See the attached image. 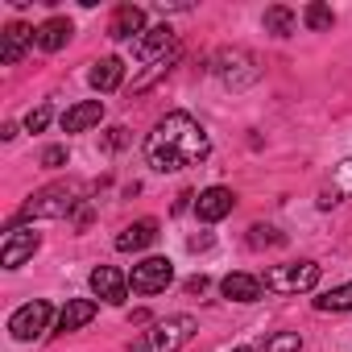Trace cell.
I'll return each mask as SVG.
<instances>
[{"label": "cell", "mask_w": 352, "mask_h": 352, "mask_svg": "<svg viewBox=\"0 0 352 352\" xmlns=\"http://www.w3.org/2000/svg\"><path fill=\"white\" fill-rule=\"evenodd\" d=\"M187 249H191V253H199V249H212V232H199V236H191V241H187Z\"/></svg>", "instance_id": "cell-28"}, {"label": "cell", "mask_w": 352, "mask_h": 352, "mask_svg": "<svg viewBox=\"0 0 352 352\" xmlns=\"http://www.w3.org/2000/svg\"><path fill=\"white\" fill-rule=\"evenodd\" d=\"M336 191H340V195H352V157H344V162L336 166Z\"/></svg>", "instance_id": "cell-26"}, {"label": "cell", "mask_w": 352, "mask_h": 352, "mask_svg": "<svg viewBox=\"0 0 352 352\" xmlns=\"http://www.w3.org/2000/svg\"><path fill=\"white\" fill-rule=\"evenodd\" d=\"M38 245H42L38 232H9L5 249H0V265H5V270H21V265L38 253Z\"/></svg>", "instance_id": "cell-12"}, {"label": "cell", "mask_w": 352, "mask_h": 352, "mask_svg": "<svg viewBox=\"0 0 352 352\" xmlns=\"http://www.w3.org/2000/svg\"><path fill=\"white\" fill-rule=\"evenodd\" d=\"M204 290H208V278H204V274H195V278L187 282V294H204Z\"/></svg>", "instance_id": "cell-30"}, {"label": "cell", "mask_w": 352, "mask_h": 352, "mask_svg": "<svg viewBox=\"0 0 352 352\" xmlns=\"http://www.w3.org/2000/svg\"><path fill=\"white\" fill-rule=\"evenodd\" d=\"M216 75L232 91H241V87H249V83L261 79V67H257V54H249V50H220L216 54Z\"/></svg>", "instance_id": "cell-5"}, {"label": "cell", "mask_w": 352, "mask_h": 352, "mask_svg": "<svg viewBox=\"0 0 352 352\" xmlns=\"http://www.w3.org/2000/svg\"><path fill=\"white\" fill-rule=\"evenodd\" d=\"M91 294L104 298L108 307H124V298H129V278H124L116 265H96V270H91Z\"/></svg>", "instance_id": "cell-9"}, {"label": "cell", "mask_w": 352, "mask_h": 352, "mask_svg": "<svg viewBox=\"0 0 352 352\" xmlns=\"http://www.w3.org/2000/svg\"><path fill=\"white\" fill-rule=\"evenodd\" d=\"M331 21H336V17H331V9H327V5H319V0L302 9V25H307V30H315V34L331 30Z\"/></svg>", "instance_id": "cell-22"}, {"label": "cell", "mask_w": 352, "mask_h": 352, "mask_svg": "<svg viewBox=\"0 0 352 352\" xmlns=\"http://www.w3.org/2000/svg\"><path fill=\"white\" fill-rule=\"evenodd\" d=\"M75 195L67 191V187H46V191H38L25 208H21V216L13 220V232H17V224H25V220H63V216H71L75 212Z\"/></svg>", "instance_id": "cell-4"}, {"label": "cell", "mask_w": 352, "mask_h": 352, "mask_svg": "<svg viewBox=\"0 0 352 352\" xmlns=\"http://www.w3.org/2000/svg\"><path fill=\"white\" fill-rule=\"evenodd\" d=\"M208 153H212V137L191 112H166L153 124V133L145 137V162L157 174L199 166V162H208Z\"/></svg>", "instance_id": "cell-1"}, {"label": "cell", "mask_w": 352, "mask_h": 352, "mask_svg": "<svg viewBox=\"0 0 352 352\" xmlns=\"http://www.w3.org/2000/svg\"><path fill=\"white\" fill-rule=\"evenodd\" d=\"M315 311H352V282L323 290V294L315 298Z\"/></svg>", "instance_id": "cell-21"}, {"label": "cell", "mask_w": 352, "mask_h": 352, "mask_svg": "<svg viewBox=\"0 0 352 352\" xmlns=\"http://www.w3.org/2000/svg\"><path fill=\"white\" fill-rule=\"evenodd\" d=\"M145 34V9L137 5H120L108 21V38L112 42H129V38H141Z\"/></svg>", "instance_id": "cell-13"}, {"label": "cell", "mask_w": 352, "mask_h": 352, "mask_svg": "<svg viewBox=\"0 0 352 352\" xmlns=\"http://www.w3.org/2000/svg\"><path fill=\"white\" fill-rule=\"evenodd\" d=\"M220 290H224V298H232V302H257L261 298V278H253V274H228L224 282H220Z\"/></svg>", "instance_id": "cell-19"}, {"label": "cell", "mask_w": 352, "mask_h": 352, "mask_svg": "<svg viewBox=\"0 0 352 352\" xmlns=\"http://www.w3.org/2000/svg\"><path fill=\"white\" fill-rule=\"evenodd\" d=\"M199 331V323H195V315H170V319H162V323H153L129 352H179L191 336Z\"/></svg>", "instance_id": "cell-2"}, {"label": "cell", "mask_w": 352, "mask_h": 352, "mask_svg": "<svg viewBox=\"0 0 352 352\" xmlns=\"http://www.w3.org/2000/svg\"><path fill=\"white\" fill-rule=\"evenodd\" d=\"M232 352H253V348H232Z\"/></svg>", "instance_id": "cell-31"}, {"label": "cell", "mask_w": 352, "mask_h": 352, "mask_svg": "<svg viewBox=\"0 0 352 352\" xmlns=\"http://www.w3.org/2000/svg\"><path fill=\"white\" fill-rule=\"evenodd\" d=\"M319 282V265L315 261H290V265H270L261 274V286L274 294H307Z\"/></svg>", "instance_id": "cell-3"}, {"label": "cell", "mask_w": 352, "mask_h": 352, "mask_svg": "<svg viewBox=\"0 0 352 352\" xmlns=\"http://www.w3.org/2000/svg\"><path fill=\"white\" fill-rule=\"evenodd\" d=\"M104 120V100H79L63 112V133H87Z\"/></svg>", "instance_id": "cell-14"}, {"label": "cell", "mask_w": 352, "mask_h": 352, "mask_svg": "<svg viewBox=\"0 0 352 352\" xmlns=\"http://www.w3.org/2000/svg\"><path fill=\"white\" fill-rule=\"evenodd\" d=\"M129 141V129H112V137H108V149H120Z\"/></svg>", "instance_id": "cell-29"}, {"label": "cell", "mask_w": 352, "mask_h": 352, "mask_svg": "<svg viewBox=\"0 0 352 352\" xmlns=\"http://www.w3.org/2000/svg\"><path fill=\"white\" fill-rule=\"evenodd\" d=\"M96 311H100L96 298H67V307H63V315H58V331H79V327H87V323L96 319Z\"/></svg>", "instance_id": "cell-17"}, {"label": "cell", "mask_w": 352, "mask_h": 352, "mask_svg": "<svg viewBox=\"0 0 352 352\" xmlns=\"http://www.w3.org/2000/svg\"><path fill=\"white\" fill-rule=\"evenodd\" d=\"M174 54H179V38H174L170 25H153V30H145L133 42V58L137 63H149V67H157V63H166Z\"/></svg>", "instance_id": "cell-8"}, {"label": "cell", "mask_w": 352, "mask_h": 352, "mask_svg": "<svg viewBox=\"0 0 352 352\" xmlns=\"http://www.w3.org/2000/svg\"><path fill=\"white\" fill-rule=\"evenodd\" d=\"M157 236H162V232H157V220H137V224H129V228L116 236V249H120V253H141V249H149Z\"/></svg>", "instance_id": "cell-16"}, {"label": "cell", "mask_w": 352, "mask_h": 352, "mask_svg": "<svg viewBox=\"0 0 352 352\" xmlns=\"http://www.w3.org/2000/svg\"><path fill=\"white\" fill-rule=\"evenodd\" d=\"M42 166H46V170L67 166V145H46V149H42Z\"/></svg>", "instance_id": "cell-27"}, {"label": "cell", "mask_w": 352, "mask_h": 352, "mask_svg": "<svg viewBox=\"0 0 352 352\" xmlns=\"http://www.w3.org/2000/svg\"><path fill=\"white\" fill-rule=\"evenodd\" d=\"M50 315H54V311H50V302H46V298H34V302L17 307V311L9 315V336H13V340H21V344H30V340L46 336Z\"/></svg>", "instance_id": "cell-6"}, {"label": "cell", "mask_w": 352, "mask_h": 352, "mask_svg": "<svg viewBox=\"0 0 352 352\" xmlns=\"http://www.w3.org/2000/svg\"><path fill=\"white\" fill-rule=\"evenodd\" d=\"M34 42H38V30H30V25L13 21L5 34H0V63H5V67H17Z\"/></svg>", "instance_id": "cell-10"}, {"label": "cell", "mask_w": 352, "mask_h": 352, "mask_svg": "<svg viewBox=\"0 0 352 352\" xmlns=\"http://www.w3.org/2000/svg\"><path fill=\"white\" fill-rule=\"evenodd\" d=\"M261 25H265V34H274V38H290L294 25H298V17H294V9H286V5H270L265 17H261Z\"/></svg>", "instance_id": "cell-20"}, {"label": "cell", "mask_w": 352, "mask_h": 352, "mask_svg": "<svg viewBox=\"0 0 352 352\" xmlns=\"http://www.w3.org/2000/svg\"><path fill=\"white\" fill-rule=\"evenodd\" d=\"M302 348V336L298 331H278L265 340V352H298Z\"/></svg>", "instance_id": "cell-23"}, {"label": "cell", "mask_w": 352, "mask_h": 352, "mask_svg": "<svg viewBox=\"0 0 352 352\" xmlns=\"http://www.w3.org/2000/svg\"><path fill=\"white\" fill-rule=\"evenodd\" d=\"M232 208H236V195H232L228 187H208V191H199V199H195V216H199L204 224L224 220Z\"/></svg>", "instance_id": "cell-11"}, {"label": "cell", "mask_w": 352, "mask_h": 352, "mask_svg": "<svg viewBox=\"0 0 352 352\" xmlns=\"http://www.w3.org/2000/svg\"><path fill=\"white\" fill-rule=\"evenodd\" d=\"M87 83H91L96 91H116V87L124 83V63H120L116 54H108V58L91 63V71H87Z\"/></svg>", "instance_id": "cell-15"}, {"label": "cell", "mask_w": 352, "mask_h": 352, "mask_svg": "<svg viewBox=\"0 0 352 352\" xmlns=\"http://www.w3.org/2000/svg\"><path fill=\"white\" fill-rule=\"evenodd\" d=\"M249 245H253V249H265V245H286V236H282L278 228H261V224H257V228H249Z\"/></svg>", "instance_id": "cell-24"}, {"label": "cell", "mask_w": 352, "mask_h": 352, "mask_svg": "<svg viewBox=\"0 0 352 352\" xmlns=\"http://www.w3.org/2000/svg\"><path fill=\"white\" fill-rule=\"evenodd\" d=\"M71 34H75V25H71L67 17H50V21L38 25V50L54 54V50H63V46L71 42Z\"/></svg>", "instance_id": "cell-18"}, {"label": "cell", "mask_w": 352, "mask_h": 352, "mask_svg": "<svg viewBox=\"0 0 352 352\" xmlns=\"http://www.w3.org/2000/svg\"><path fill=\"white\" fill-rule=\"evenodd\" d=\"M170 282H174V261L170 257H145L129 274V290L133 294H162Z\"/></svg>", "instance_id": "cell-7"}, {"label": "cell", "mask_w": 352, "mask_h": 352, "mask_svg": "<svg viewBox=\"0 0 352 352\" xmlns=\"http://www.w3.org/2000/svg\"><path fill=\"white\" fill-rule=\"evenodd\" d=\"M50 124V104H38V108H30V116H25V129L30 133H42Z\"/></svg>", "instance_id": "cell-25"}]
</instances>
